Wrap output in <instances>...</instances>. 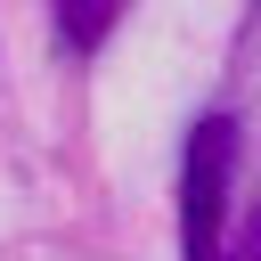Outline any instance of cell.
<instances>
[{
    "label": "cell",
    "instance_id": "cell-1",
    "mask_svg": "<svg viewBox=\"0 0 261 261\" xmlns=\"http://www.w3.org/2000/svg\"><path fill=\"white\" fill-rule=\"evenodd\" d=\"M237 114H204L179 155V261H228V196H237Z\"/></svg>",
    "mask_w": 261,
    "mask_h": 261
},
{
    "label": "cell",
    "instance_id": "cell-2",
    "mask_svg": "<svg viewBox=\"0 0 261 261\" xmlns=\"http://www.w3.org/2000/svg\"><path fill=\"white\" fill-rule=\"evenodd\" d=\"M114 16H122V0H57V41H65L73 57H90V49L114 33Z\"/></svg>",
    "mask_w": 261,
    "mask_h": 261
},
{
    "label": "cell",
    "instance_id": "cell-3",
    "mask_svg": "<svg viewBox=\"0 0 261 261\" xmlns=\"http://www.w3.org/2000/svg\"><path fill=\"white\" fill-rule=\"evenodd\" d=\"M228 261H261V204H253V220L228 237Z\"/></svg>",
    "mask_w": 261,
    "mask_h": 261
}]
</instances>
